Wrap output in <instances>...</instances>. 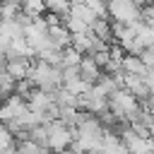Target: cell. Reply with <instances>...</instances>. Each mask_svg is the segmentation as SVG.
Here are the masks:
<instances>
[{"instance_id": "1", "label": "cell", "mask_w": 154, "mask_h": 154, "mask_svg": "<svg viewBox=\"0 0 154 154\" xmlns=\"http://www.w3.org/2000/svg\"><path fill=\"white\" fill-rule=\"evenodd\" d=\"M29 82H31L36 89H41V91L55 94V91L63 87V70L34 58V63H31V72H29Z\"/></svg>"}, {"instance_id": "2", "label": "cell", "mask_w": 154, "mask_h": 154, "mask_svg": "<svg viewBox=\"0 0 154 154\" xmlns=\"http://www.w3.org/2000/svg\"><path fill=\"white\" fill-rule=\"evenodd\" d=\"M75 142V130L60 120H51L46 123V149H51L53 154L70 149Z\"/></svg>"}, {"instance_id": "3", "label": "cell", "mask_w": 154, "mask_h": 154, "mask_svg": "<svg viewBox=\"0 0 154 154\" xmlns=\"http://www.w3.org/2000/svg\"><path fill=\"white\" fill-rule=\"evenodd\" d=\"M108 19L116 24H137L144 19V10L135 5V0H108Z\"/></svg>"}, {"instance_id": "4", "label": "cell", "mask_w": 154, "mask_h": 154, "mask_svg": "<svg viewBox=\"0 0 154 154\" xmlns=\"http://www.w3.org/2000/svg\"><path fill=\"white\" fill-rule=\"evenodd\" d=\"M108 111H113L120 120H135L137 118V113H140V101L130 94V91H125L123 87L120 89H116L111 96H108Z\"/></svg>"}, {"instance_id": "5", "label": "cell", "mask_w": 154, "mask_h": 154, "mask_svg": "<svg viewBox=\"0 0 154 154\" xmlns=\"http://www.w3.org/2000/svg\"><path fill=\"white\" fill-rule=\"evenodd\" d=\"M24 38H26V43L34 48V53H41V51H46V48H53V46H51V38H48V26H46L43 17L31 19V22L24 26Z\"/></svg>"}, {"instance_id": "6", "label": "cell", "mask_w": 154, "mask_h": 154, "mask_svg": "<svg viewBox=\"0 0 154 154\" xmlns=\"http://www.w3.org/2000/svg\"><path fill=\"white\" fill-rule=\"evenodd\" d=\"M26 111H29L26 101H24L22 96L12 94V96H7V99H2V101H0V123L7 128V125H12L14 120H19Z\"/></svg>"}, {"instance_id": "7", "label": "cell", "mask_w": 154, "mask_h": 154, "mask_svg": "<svg viewBox=\"0 0 154 154\" xmlns=\"http://www.w3.org/2000/svg\"><path fill=\"white\" fill-rule=\"evenodd\" d=\"M123 89L130 91L140 103L149 101V89H147L144 77H135V75H125V72H123Z\"/></svg>"}, {"instance_id": "8", "label": "cell", "mask_w": 154, "mask_h": 154, "mask_svg": "<svg viewBox=\"0 0 154 154\" xmlns=\"http://www.w3.org/2000/svg\"><path fill=\"white\" fill-rule=\"evenodd\" d=\"M31 58H10L5 60V70L10 72L12 79L22 82V79H29V72H31Z\"/></svg>"}, {"instance_id": "9", "label": "cell", "mask_w": 154, "mask_h": 154, "mask_svg": "<svg viewBox=\"0 0 154 154\" xmlns=\"http://www.w3.org/2000/svg\"><path fill=\"white\" fill-rule=\"evenodd\" d=\"M77 70H79V77H82L87 84H96V82H99V77L103 75V70H101V67H99L89 55H84V58L79 60V67H77Z\"/></svg>"}, {"instance_id": "10", "label": "cell", "mask_w": 154, "mask_h": 154, "mask_svg": "<svg viewBox=\"0 0 154 154\" xmlns=\"http://www.w3.org/2000/svg\"><path fill=\"white\" fill-rule=\"evenodd\" d=\"M48 38H51V46H53V48L63 51V48H67V46H70L72 34L67 31V26H65V24H55V26H48Z\"/></svg>"}, {"instance_id": "11", "label": "cell", "mask_w": 154, "mask_h": 154, "mask_svg": "<svg viewBox=\"0 0 154 154\" xmlns=\"http://www.w3.org/2000/svg\"><path fill=\"white\" fill-rule=\"evenodd\" d=\"M70 46L77 53H82V55H91V51H94V34L91 31H87V34H72Z\"/></svg>"}, {"instance_id": "12", "label": "cell", "mask_w": 154, "mask_h": 154, "mask_svg": "<svg viewBox=\"0 0 154 154\" xmlns=\"http://www.w3.org/2000/svg\"><path fill=\"white\" fill-rule=\"evenodd\" d=\"M120 72H125V75H135V77H144L149 70L144 67V63H142L137 55H125L123 63H120Z\"/></svg>"}, {"instance_id": "13", "label": "cell", "mask_w": 154, "mask_h": 154, "mask_svg": "<svg viewBox=\"0 0 154 154\" xmlns=\"http://www.w3.org/2000/svg\"><path fill=\"white\" fill-rule=\"evenodd\" d=\"M96 38H101V41H106L108 46L113 43V24H111V19L106 17V19H96L94 24H91V29H89Z\"/></svg>"}, {"instance_id": "14", "label": "cell", "mask_w": 154, "mask_h": 154, "mask_svg": "<svg viewBox=\"0 0 154 154\" xmlns=\"http://www.w3.org/2000/svg\"><path fill=\"white\" fill-rule=\"evenodd\" d=\"M43 5H46V12L48 14H55L60 19H65L70 14V7H72L70 0H43Z\"/></svg>"}, {"instance_id": "15", "label": "cell", "mask_w": 154, "mask_h": 154, "mask_svg": "<svg viewBox=\"0 0 154 154\" xmlns=\"http://www.w3.org/2000/svg\"><path fill=\"white\" fill-rule=\"evenodd\" d=\"M22 14V0H0V19H17Z\"/></svg>"}, {"instance_id": "16", "label": "cell", "mask_w": 154, "mask_h": 154, "mask_svg": "<svg viewBox=\"0 0 154 154\" xmlns=\"http://www.w3.org/2000/svg\"><path fill=\"white\" fill-rule=\"evenodd\" d=\"M14 89H17V79L10 77V72L5 70V63H2V65H0V99L12 96Z\"/></svg>"}, {"instance_id": "17", "label": "cell", "mask_w": 154, "mask_h": 154, "mask_svg": "<svg viewBox=\"0 0 154 154\" xmlns=\"http://www.w3.org/2000/svg\"><path fill=\"white\" fill-rule=\"evenodd\" d=\"M22 12L29 19H38L46 14V5H43V0H22Z\"/></svg>"}, {"instance_id": "18", "label": "cell", "mask_w": 154, "mask_h": 154, "mask_svg": "<svg viewBox=\"0 0 154 154\" xmlns=\"http://www.w3.org/2000/svg\"><path fill=\"white\" fill-rule=\"evenodd\" d=\"M70 17H75V19H79V22H84L89 29H91V24L96 22V17H94V12L82 2V5H72L70 7Z\"/></svg>"}, {"instance_id": "19", "label": "cell", "mask_w": 154, "mask_h": 154, "mask_svg": "<svg viewBox=\"0 0 154 154\" xmlns=\"http://www.w3.org/2000/svg\"><path fill=\"white\" fill-rule=\"evenodd\" d=\"M84 55L82 53H77L72 46H67V48H63V60H60V67H79V60H82Z\"/></svg>"}, {"instance_id": "20", "label": "cell", "mask_w": 154, "mask_h": 154, "mask_svg": "<svg viewBox=\"0 0 154 154\" xmlns=\"http://www.w3.org/2000/svg\"><path fill=\"white\" fill-rule=\"evenodd\" d=\"M84 5L94 12L96 19H106L108 17V2L106 0H84Z\"/></svg>"}, {"instance_id": "21", "label": "cell", "mask_w": 154, "mask_h": 154, "mask_svg": "<svg viewBox=\"0 0 154 154\" xmlns=\"http://www.w3.org/2000/svg\"><path fill=\"white\" fill-rule=\"evenodd\" d=\"M14 147V135L0 123V152H7V149H12Z\"/></svg>"}, {"instance_id": "22", "label": "cell", "mask_w": 154, "mask_h": 154, "mask_svg": "<svg viewBox=\"0 0 154 154\" xmlns=\"http://www.w3.org/2000/svg\"><path fill=\"white\" fill-rule=\"evenodd\" d=\"M137 58L144 63V67H147V70H154V46H152V48H144Z\"/></svg>"}, {"instance_id": "23", "label": "cell", "mask_w": 154, "mask_h": 154, "mask_svg": "<svg viewBox=\"0 0 154 154\" xmlns=\"http://www.w3.org/2000/svg\"><path fill=\"white\" fill-rule=\"evenodd\" d=\"M144 82H147V89H149V96H154V70H149L144 75Z\"/></svg>"}, {"instance_id": "24", "label": "cell", "mask_w": 154, "mask_h": 154, "mask_svg": "<svg viewBox=\"0 0 154 154\" xmlns=\"http://www.w3.org/2000/svg\"><path fill=\"white\" fill-rule=\"evenodd\" d=\"M144 22H149V24H154V5H149V7H144Z\"/></svg>"}, {"instance_id": "25", "label": "cell", "mask_w": 154, "mask_h": 154, "mask_svg": "<svg viewBox=\"0 0 154 154\" xmlns=\"http://www.w3.org/2000/svg\"><path fill=\"white\" fill-rule=\"evenodd\" d=\"M135 5L144 10V7H149V5H154V0H135Z\"/></svg>"}, {"instance_id": "26", "label": "cell", "mask_w": 154, "mask_h": 154, "mask_svg": "<svg viewBox=\"0 0 154 154\" xmlns=\"http://www.w3.org/2000/svg\"><path fill=\"white\" fill-rule=\"evenodd\" d=\"M70 2H72V5H82L84 0H70Z\"/></svg>"}, {"instance_id": "27", "label": "cell", "mask_w": 154, "mask_h": 154, "mask_svg": "<svg viewBox=\"0 0 154 154\" xmlns=\"http://www.w3.org/2000/svg\"><path fill=\"white\" fill-rule=\"evenodd\" d=\"M149 135H152V137H154V123H152V125H149Z\"/></svg>"}, {"instance_id": "28", "label": "cell", "mask_w": 154, "mask_h": 154, "mask_svg": "<svg viewBox=\"0 0 154 154\" xmlns=\"http://www.w3.org/2000/svg\"><path fill=\"white\" fill-rule=\"evenodd\" d=\"M87 154H101V152H87Z\"/></svg>"}, {"instance_id": "29", "label": "cell", "mask_w": 154, "mask_h": 154, "mask_svg": "<svg viewBox=\"0 0 154 154\" xmlns=\"http://www.w3.org/2000/svg\"><path fill=\"white\" fill-rule=\"evenodd\" d=\"M2 63H5V58H2V55H0V65H2Z\"/></svg>"}]
</instances>
